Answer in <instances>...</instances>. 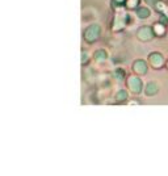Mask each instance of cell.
<instances>
[{
  "label": "cell",
  "mask_w": 168,
  "mask_h": 176,
  "mask_svg": "<svg viewBox=\"0 0 168 176\" xmlns=\"http://www.w3.org/2000/svg\"><path fill=\"white\" fill-rule=\"evenodd\" d=\"M138 15H139V17H143V19H146L150 16V12H148V9L146 8H141V9H138Z\"/></svg>",
  "instance_id": "8992f818"
},
{
  "label": "cell",
  "mask_w": 168,
  "mask_h": 176,
  "mask_svg": "<svg viewBox=\"0 0 168 176\" xmlns=\"http://www.w3.org/2000/svg\"><path fill=\"white\" fill-rule=\"evenodd\" d=\"M150 63H151L153 67L159 68V67H161V64H163V57H161L159 53L151 54L150 55Z\"/></svg>",
  "instance_id": "6da1fadb"
},
{
  "label": "cell",
  "mask_w": 168,
  "mask_h": 176,
  "mask_svg": "<svg viewBox=\"0 0 168 176\" xmlns=\"http://www.w3.org/2000/svg\"><path fill=\"white\" fill-rule=\"evenodd\" d=\"M146 2H147L150 5H154V7H156V4H158L160 0H146Z\"/></svg>",
  "instance_id": "ba28073f"
},
{
  "label": "cell",
  "mask_w": 168,
  "mask_h": 176,
  "mask_svg": "<svg viewBox=\"0 0 168 176\" xmlns=\"http://www.w3.org/2000/svg\"><path fill=\"white\" fill-rule=\"evenodd\" d=\"M156 92H158V87H156V84H155V83H150V84L147 86L146 93H147L148 96H151V95H155Z\"/></svg>",
  "instance_id": "5b68a950"
},
{
  "label": "cell",
  "mask_w": 168,
  "mask_h": 176,
  "mask_svg": "<svg viewBox=\"0 0 168 176\" xmlns=\"http://www.w3.org/2000/svg\"><path fill=\"white\" fill-rule=\"evenodd\" d=\"M129 84H130L131 91H134V92H139L142 90V83L138 78H130L129 79Z\"/></svg>",
  "instance_id": "3957f363"
},
{
  "label": "cell",
  "mask_w": 168,
  "mask_h": 176,
  "mask_svg": "<svg viewBox=\"0 0 168 176\" xmlns=\"http://www.w3.org/2000/svg\"><path fill=\"white\" fill-rule=\"evenodd\" d=\"M134 70L137 71L138 74H144L146 73V64H144V62H142V60H138V62H135V64H134Z\"/></svg>",
  "instance_id": "277c9868"
},
{
  "label": "cell",
  "mask_w": 168,
  "mask_h": 176,
  "mask_svg": "<svg viewBox=\"0 0 168 176\" xmlns=\"http://www.w3.org/2000/svg\"><path fill=\"white\" fill-rule=\"evenodd\" d=\"M155 32H156V34H159V36L164 34V26L160 25V24H156L155 25Z\"/></svg>",
  "instance_id": "52a82bcc"
},
{
  "label": "cell",
  "mask_w": 168,
  "mask_h": 176,
  "mask_svg": "<svg viewBox=\"0 0 168 176\" xmlns=\"http://www.w3.org/2000/svg\"><path fill=\"white\" fill-rule=\"evenodd\" d=\"M137 3H138V0H129V5H130V7H134V5H137Z\"/></svg>",
  "instance_id": "9c48e42d"
},
{
  "label": "cell",
  "mask_w": 168,
  "mask_h": 176,
  "mask_svg": "<svg viewBox=\"0 0 168 176\" xmlns=\"http://www.w3.org/2000/svg\"><path fill=\"white\" fill-rule=\"evenodd\" d=\"M138 37L141 38V40H143V41L151 40V38H153V30H151L148 26H144V28L139 29V32H138Z\"/></svg>",
  "instance_id": "7a4b0ae2"
}]
</instances>
